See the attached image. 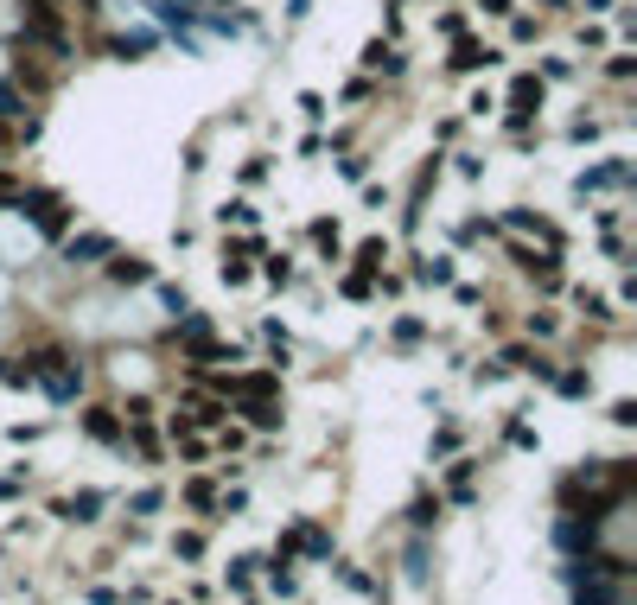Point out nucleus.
<instances>
[{"instance_id":"1","label":"nucleus","mask_w":637,"mask_h":605,"mask_svg":"<svg viewBox=\"0 0 637 605\" xmlns=\"http://www.w3.org/2000/svg\"><path fill=\"white\" fill-rule=\"evenodd\" d=\"M7 204L20 217H32V230H39V236H64V230H71V204H64L58 192H45V185H20Z\"/></svg>"},{"instance_id":"2","label":"nucleus","mask_w":637,"mask_h":605,"mask_svg":"<svg viewBox=\"0 0 637 605\" xmlns=\"http://www.w3.org/2000/svg\"><path fill=\"white\" fill-rule=\"evenodd\" d=\"M32 363V383H39L51 402H71V395L83 389V363L71 351H39V357H26Z\"/></svg>"},{"instance_id":"3","label":"nucleus","mask_w":637,"mask_h":605,"mask_svg":"<svg viewBox=\"0 0 637 605\" xmlns=\"http://www.w3.org/2000/svg\"><path fill=\"white\" fill-rule=\"evenodd\" d=\"M555 542L567 548V555H593V548H599V523H593V516H574V510H567L561 523H555Z\"/></svg>"},{"instance_id":"4","label":"nucleus","mask_w":637,"mask_h":605,"mask_svg":"<svg viewBox=\"0 0 637 605\" xmlns=\"http://www.w3.org/2000/svg\"><path fill=\"white\" fill-rule=\"evenodd\" d=\"M83 434L102 440V446H122V408H109V402H96V408H83Z\"/></svg>"},{"instance_id":"5","label":"nucleus","mask_w":637,"mask_h":605,"mask_svg":"<svg viewBox=\"0 0 637 605\" xmlns=\"http://www.w3.org/2000/svg\"><path fill=\"white\" fill-rule=\"evenodd\" d=\"M109 249H115V236L90 230V236H71V242H64V262H71V268H96V262H109Z\"/></svg>"},{"instance_id":"6","label":"nucleus","mask_w":637,"mask_h":605,"mask_svg":"<svg viewBox=\"0 0 637 605\" xmlns=\"http://www.w3.org/2000/svg\"><path fill=\"white\" fill-rule=\"evenodd\" d=\"M618 185H631V160H606V166L580 172V179H574V192L587 198V192H618Z\"/></svg>"},{"instance_id":"7","label":"nucleus","mask_w":637,"mask_h":605,"mask_svg":"<svg viewBox=\"0 0 637 605\" xmlns=\"http://www.w3.org/2000/svg\"><path fill=\"white\" fill-rule=\"evenodd\" d=\"M102 274H109L115 287H147V281H153V262H141V255H122V249H109Z\"/></svg>"},{"instance_id":"8","label":"nucleus","mask_w":637,"mask_h":605,"mask_svg":"<svg viewBox=\"0 0 637 605\" xmlns=\"http://www.w3.org/2000/svg\"><path fill=\"white\" fill-rule=\"evenodd\" d=\"M102 510H109L102 491H77V497H58V504H51V516H64V523H96Z\"/></svg>"},{"instance_id":"9","label":"nucleus","mask_w":637,"mask_h":605,"mask_svg":"<svg viewBox=\"0 0 637 605\" xmlns=\"http://www.w3.org/2000/svg\"><path fill=\"white\" fill-rule=\"evenodd\" d=\"M472 478H478V459H453V465H446V491H453V504H472Z\"/></svg>"},{"instance_id":"10","label":"nucleus","mask_w":637,"mask_h":605,"mask_svg":"<svg viewBox=\"0 0 637 605\" xmlns=\"http://www.w3.org/2000/svg\"><path fill=\"white\" fill-rule=\"evenodd\" d=\"M306 236H313V249H319V255H332V262H338V249H344L338 217H313V223H306Z\"/></svg>"},{"instance_id":"11","label":"nucleus","mask_w":637,"mask_h":605,"mask_svg":"<svg viewBox=\"0 0 637 605\" xmlns=\"http://www.w3.org/2000/svg\"><path fill=\"white\" fill-rule=\"evenodd\" d=\"M548 383H555L567 402H587V395H593V370H555Z\"/></svg>"},{"instance_id":"12","label":"nucleus","mask_w":637,"mask_h":605,"mask_svg":"<svg viewBox=\"0 0 637 605\" xmlns=\"http://www.w3.org/2000/svg\"><path fill=\"white\" fill-rule=\"evenodd\" d=\"M497 51L491 45H478V39H466V32H459V45H453V71H478V64H491Z\"/></svg>"},{"instance_id":"13","label":"nucleus","mask_w":637,"mask_h":605,"mask_svg":"<svg viewBox=\"0 0 637 605\" xmlns=\"http://www.w3.org/2000/svg\"><path fill=\"white\" fill-rule=\"evenodd\" d=\"M364 64H370V71H383V77H402V71H408V64H402V51L383 45V39H376V45L364 51Z\"/></svg>"},{"instance_id":"14","label":"nucleus","mask_w":637,"mask_h":605,"mask_svg":"<svg viewBox=\"0 0 637 605\" xmlns=\"http://www.w3.org/2000/svg\"><path fill=\"white\" fill-rule=\"evenodd\" d=\"M510 109H529V115H536V109H542V77H516V83H510Z\"/></svg>"},{"instance_id":"15","label":"nucleus","mask_w":637,"mask_h":605,"mask_svg":"<svg viewBox=\"0 0 637 605\" xmlns=\"http://www.w3.org/2000/svg\"><path fill=\"white\" fill-rule=\"evenodd\" d=\"M185 504L204 510V516H217V484L211 478H185Z\"/></svg>"},{"instance_id":"16","label":"nucleus","mask_w":637,"mask_h":605,"mask_svg":"<svg viewBox=\"0 0 637 605\" xmlns=\"http://www.w3.org/2000/svg\"><path fill=\"white\" fill-rule=\"evenodd\" d=\"M574 306H580V313H587L593 325H612V319H618V313H612V300H606V293H587V287H580V293H574Z\"/></svg>"},{"instance_id":"17","label":"nucleus","mask_w":637,"mask_h":605,"mask_svg":"<svg viewBox=\"0 0 637 605\" xmlns=\"http://www.w3.org/2000/svg\"><path fill=\"white\" fill-rule=\"evenodd\" d=\"M434 523H440V497H427V491H421L415 504H408V529L421 535V529H434Z\"/></svg>"},{"instance_id":"18","label":"nucleus","mask_w":637,"mask_h":605,"mask_svg":"<svg viewBox=\"0 0 637 605\" xmlns=\"http://www.w3.org/2000/svg\"><path fill=\"white\" fill-rule=\"evenodd\" d=\"M217 217H223V223H236V230H255V223H262V211H255L249 198H230V204H223Z\"/></svg>"},{"instance_id":"19","label":"nucleus","mask_w":637,"mask_h":605,"mask_svg":"<svg viewBox=\"0 0 637 605\" xmlns=\"http://www.w3.org/2000/svg\"><path fill=\"white\" fill-rule=\"evenodd\" d=\"M109 51H115V58H147L153 32H122V39H109Z\"/></svg>"},{"instance_id":"20","label":"nucleus","mask_w":637,"mask_h":605,"mask_svg":"<svg viewBox=\"0 0 637 605\" xmlns=\"http://www.w3.org/2000/svg\"><path fill=\"white\" fill-rule=\"evenodd\" d=\"M262 249H268L262 236H230V242H223V262H255Z\"/></svg>"},{"instance_id":"21","label":"nucleus","mask_w":637,"mask_h":605,"mask_svg":"<svg viewBox=\"0 0 637 605\" xmlns=\"http://www.w3.org/2000/svg\"><path fill=\"white\" fill-rule=\"evenodd\" d=\"M243 414H249V427H262V434L281 427V402H243Z\"/></svg>"},{"instance_id":"22","label":"nucleus","mask_w":637,"mask_h":605,"mask_svg":"<svg viewBox=\"0 0 637 605\" xmlns=\"http://www.w3.org/2000/svg\"><path fill=\"white\" fill-rule=\"evenodd\" d=\"M262 281L268 287H294V262H287V255H262Z\"/></svg>"},{"instance_id":"23","label":"nucleus","mask_w":637,"mask_h":605,"mask_svg":"<svg viewBox=\"0 0 637 605\" xmlns=\"http://www.w3.org/2000/svg\"><path fill=\"white\" fill-rule=\"evenodd\" d=\"M128 510H134V516H160V510H166V491H160V484H147V491L128 497Z\"/></svg>"},{"instance_id":"24","label":"nucleus","mask_w":637,"mask_h":605,"mask_svg":"<svg viewBox=\"0 0 637 605\" xmlns=\"http://www.w3.org/2000/svg\"><path fill=\"white\" fill-rule=\"evenodd\" d=\"M338 293H344V300H370V293H376V274H364V268H357V274H344Z\"/></svg>"},{"instance_id":"25","label":"nucleus","mask_w":637,"mask_h":605,"mask_svg":"<svg viewBox=\"0 0 637 605\" xmlns=\"http://www.w3.org/2000/svg\"><path fill=\"white\" fill-rule=\"evenodd\" d=\"M262 338H268L274 363H287V351H294V338H287V325H281V319H268V325H262Z\"/></svg>"},{"instance_id":"26","label":"nucleus","mask_w":637,"mask_h":605,"mask_svg":"<svg viewBox=\"0 0 637 605\" xmlns=\"http://www.w3.org/2000/svg\"><path fill=\"white\" fill-rule=\"evenodd\" d=\"M383 262H389V242H364V249H357V268L364 274H383Z\"/></svg>"},{"instance_id":"27","label":"nucleus","mask_w":637,"mask_h":605,"mask_svg":"<svg viewBox=\"0 0 637 605\" xmlns=\"http://www.w3.org/2000/svg\"><path fill=\"white\" fill-rule=\"evenodd\" d=\"M255 567H262V555H236V561H230V586H249Z\"/></svg>"},{"instance_id":"28","label":"nucleus","mask_w":637,"mask_h":605,"mask_svg":"<svg viewBox=\"0 0 637 605\" xmlns=\"http://www.w3.org/2000/svg\"><path fill=\"white\" fill-rule=\"evenodd\" d=\"M172 555H179V561H198V555H204V535H198V529H185L179 542H172Z\"/></svg>"},{"instance_id":"29","label":"nucleus","mask_w":637,"mask_h":605,"mask_svg":"<svg viewBox=\"0 0 637 605\" xmlns=\"http://www.w3.org/2000/svg\"><path fill=\"white\" fill-rule=\"evenodd\" d=\"M338 580H344V586H351V593H376V580L364 574V567H338Z\"/></svg>"},{"instance_id":"30","label":"nucleus","mask_w":637,"mask_h":605,"mask_svg":"<svg viewBox=\"0 0 637 605\" xmlns=\"http://www.w3.org/2000/svg\"><path fill=\"white\" fill-rule=\"evenodd\" d=\"M421 338H427L421 319H395V344H421Z\"/></svg>"},{"instance_id":"31","label":"nucleus","mask_w":637,"mask_h":605,"mask_svg":"<svg viewBox=\"0 0 637 605\" xmlns=\"http://www.w3.org/2000/svg\"><path fill=\"white\" fill-rule=\"evenodd\" d=\"M606 421H612V427H637V402H631V395H625V402H612Z\"/></svg>"},{"instance_id":"32","label":"nucleus","mask_w":637,"mask_h":605,"mask_svg":"<svg viewBox=\"0 0 637 605\" xmlns=\"http://www.w3.org/2000/svg\"><path fill=\"white\" fill-rule=\"evenodd\" d=\"M555 325H561L555 313H529V338H555Z\"/></svg>"},{"instance_id":"33","label":"nucleus","mask_w":637,"mask_h":605,"mask_svg":"<svg viewBox=\"0 0 637 605\" xmlns=\"http://www.w3.org/2000/svg\"><path fill=\"white\" fill-rule=\"evenodd\" d=\"M446 453H459V427H440L434 434V459H446Z\"/></svg>"},{"instance_id":"34","label":"nucleus","mask_w":637,"mask_h":605,"mask_svg":"<svg viewBox=\"0 0 637 605\" xmlns=\"http://www.w3.org/2000/svg\"><path fill=\"white\" fill-rule=\"evenodd\" d=\"M408 580H415V586L427 580V548H421V542H415V548H408Z\"/></svg>"},{"instance_id":"35","label":"nucleus","mask_w":637,"mask_h":605,"mask_svg":"<svg viewBox=\"0 0 637 605\" xmlns=\"http://www.w3.org/2000/svg\"><path fill=\"white\" fill-rule=\"evenodd\" d=\"M567 134H574V141H599V121H593V115H580V121H574V128H567Z\"/></svg>"},{"instance_id":"36","label":"nucleus","mask_w":637,"mask_h":605,"mask_svg":"<svg viewBox=\"0 0 637 605\" xmlns=\"http://www.w3.org/2000/svg\"><path fill=\"white\" fill-rule=\"evenodd\" d=\"M338 172H344V179H364L370 160H364V153H351V160H338Z\"/></svg>"},{"instance_id":"37","label":"nucleus","mask_w":637,"mask_h":605,"mask_svg":"<svg viewBox=\"0 0 637 605\" xmlns=\"http://www.w3.org/2000/svg\"><path fill=\"white\" fill-rule=\"evenodd\" d=\"M510 446H536V427H529V421H510Z\"/></svg>"},{"instance_id":"38","label":"nucleus","mask_w":637,"mask_h":605,"mask_svg":"<svg viewBox=\"0 0 637 605\" xmlns=\"http://www.w3.org/2000/svg\"><path fill=\"white\" fill-rule=\"evenodd\" d=\"M485 236H491V223H485V217H472L466 230H459V242H485Z\"/></svg>"},{"instance_id":"39","label":"nucleus","mask_w":637,"mask_h":605,"mask_svg":"<svg viewBox=\"0 0 637 605\" xmlns=\"http://www.w3.org/2000/svg\"><path fill=\"white\" fill-rule=\"evenodd\" d=\"M90 605H122V593L115 586H90Z\"/></svg>"},{"instance_id":"40","label":"nucleus","mask_w":637,"mask_h":605,"mask_svg":"<svg viewBox=\"0 0 637 605\" xmlns=\"http://www.w3.org/2000/svg\"><path fill=\"white\" fill-rule=\"evenodd\" d=\"M478 7H485V13H510V0H478Z\"/></svg>"}]
</instances>
